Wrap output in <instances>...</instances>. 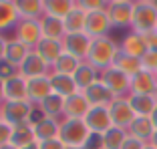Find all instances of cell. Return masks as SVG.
Listing matches in <instances>:
<instances>
[{
  "instance_id": "6da1fadb",
  "label": "cell",
  "mask_w": 157,
  "mask_h": 149,
  "mask_svg": "<svg viewBox=\"0 0 157 149\" xmlns=\"http://www.w3.org/2000/svg\"><path fill=\"white\" fill-rule=\"evenodd\" d=\"M119 55V42L111 36H101V38H93L91 51H89L87 63L93 65L99 73L111 69L115 65V59Z\"/></svg>"
},
{
  "instance_id": "7a4b0ae2",
  "label": "cell",
  "mask_w": 157,
  "mask_h": 149,
  "mask_svg": "<svg viewBox=\"0 0 157 149\" xmlns=\"http://www.w3.org/2000/svg\"><path fill=\"white\" fill-rule=\"evenodd\" d=\"M131 30L139 34H149L157 30V2H153V0H137L135 2Z\"/></svg>"
},
{
  "instance_id": "3957f363",
  "label": "cell",
  "mask_w": 157,
  "mask_h": 149,
  "mask_svg": "<svg viewBox=\"0 0 157 149\" xmlns=\"http://www.w3.org/2000/svg\"><path fill=\"white\" fill-rule=\"evenodd\" d=\"M89 131L85 119H63L59 129V139L65 143V147H83L89 139Z\"/></svg>"
},
{
  "instance_id": "277c9868",
  "label": "cell",
  "mask_w": 157,
  "mask_h": 149,
  "mask_svg": "<svg viewBox=\"0 0 157 149\" xmlns=\"http://www.w3.org/2000/svg\"><path fill=\"white\" fill-rule=\"evenodd\" d=\"M107 12H109L113 28H131L133 26L135 2H131V0H111L107 6Z\"/></svg>"
},
{
  "instance_id": "5b68a950",
  "label": "cell",
  "mask_w": 157,
  "mask_h": 149,
  "mask_svg": "<svg viewBox=\"0 0 157 149\" xmlns=\"http://www.w3.org/2000/svg\"><path fill=\"white\" fill-rule=\"evenodd\" d=\"M34 105L30 101H6L2 105V117L10 125H20V123H30V117L34 113Z\"/></svg>"
},
{
  "instance_id": "8992f818",
  "label": "cell",
  "mask_w": 157,
  "mask_h": 149,
  "mask_svg": "<svg viewBox=\"0 0 157 149\" xmlns=\"http://www.w3.org/2000/svg\"><path fill=\"white\" fill-rule=\"evenodd\" d=\"M109 113H111L113 127H119V129H125V131H129V127L137 119V115H135V111H133V107H131V103L127 97H117L109 105Z\"/></svg>"
},
{
  "instance_id": "52a82bcc",
  "label": "cell",
  "mask_w": 157,
  "mask_h": 149,
  "mask_svg": "<svg viewBox=\"0 0 157 149\" xmlns=\"http://www.w3.org/2000/svg\"><path fill=\"white\" fill-rule=\"evenodd\" d=\"M101 81L107 85L115 97H129L131 95V77L119 71L117 67H111L101 73Z\"/></svg>"
},
{
  "instance_id": "ba28073f",
  "label": "cell",
  "mask_w": 157,
  "mask_h": 149,
  "mask_svg": "<svg viewBox=\"0 0 157 149\" xmlns=\"http://www.w3.org/2000/svg\"><path fill=\"white\" fill-rule=\"evenodd\" d=\"M14 38L20 40L22 44H26L30 51H34L38 47V42L44 38L40 20H20L18 26L14 28Z\"/></svg>"
},
{
  "instance_id": "9c48e42d",
  "label": "cell",
  "mask_w": 157,
  "mask_h": 149,
  "mask_svg": "<svg viewBox=\"0 0 157 149\" xmlns=\"http://www.w3.org/2000/svg\"><path fill=\"white\" fill-rule=\"evenodd\" d=\"M113 24L109 18V12L105 10H95V12H87V28L85 32L91 38H101V36H111Z\"/></svg>"
},
{
  "instance_id": "30bf717a",
  "label": "cell",
  "mask_w": 157,
  "mask_h": 149,
  "mask_svg": "<svg viewBox=\"0 0 157 149\" xmlns=\"http://www.w3.org/2000/svg\"><path fill=\"white\" fill-rule=\"evenodd\" d=\"M93 38L89 36L87 32H77V34H67L63 38V47H65V52L77 56L78 61H87L89 51H91Z\"/></svg>"
},
{
  "instance_id": "8fae6325",
  "label": "cell",
  "mask_w": 157,
  "mask_h": 149,
  "mask_svg": "<svg viewBox=\"0 0 157 149\" xmlns=\"http://www.w3.org/2000/svg\"><path fill=\"white\" fill-rule=\"evenodd\" d=\"M85 123H87L89 131L91 133H107V131L113 127L111 121V113H109V107H91L85 117Z\"/></svg>"
},
{
  "instance_id": "7c38bea8",
  "label": "cell",
  "mask_w": 157,
  "mask_h": 149,
  "mask_svg": "<svg viewBox=\"0 0 157 149\" xmlns=\"http://www.w3.org/2000/svg\"><path fill=\"white\" fill-rule=\"evenodd\" d=\"M119 51L125 52V55H129V56H135V59H143V56L149 52L145 34H139V32H135V30H129V32L121 38Z\"/></svg>"
},
{
  "instance_id": "4fadbf2b",
  "label": "cell",
  "mask_w": 157,
  "mask_h": 149,
  "mask_svg": "<svg viewBox=\"0 0 157 149\" xmlns=\"http://www.w3.org/2000/svg\"><path fill=\"white\" fill-rule=\"evenodd\" d=\"M18 74L24 79H36V77H48L51 74V67L36 55V51H30V55L24 59V63L18 67Z\"/></svg>"
},
{
  "instance_id": "5bb4252c",
  "label": "cell",
  "mask_w": 157,
  "mask_h": 149,
  "mask_svg": "<svg viewBox=\"0 0 157 149\" xmlns=\"http://www.w3.org/2000/svg\"><path fill=\"white\" fill-rule=\"evenodd\" d=\"M83 95L87 97V101H89L91 107H109V105L117 99L115 95L107 89V85L103 83L101 79H99L95 85H91L87 91H83Z\"/></svg>"
},
{
  "instance_id": "9a60e30c",
  "label": "cell",
  "mask_w": 157,
  "mask_h": 149,
  "mask_svg": "<svg viewBox=\"0 0 157 149\" xmlns=\"http://www.w3.org/2000/svg\"><path fill=\"white\" fill-rule=\"evenodd\" d=\"M26 91H28V101L34 107H38L48 95L52 93L51 89V77H36V79L26 81Z\"/></svg>"
},
{
  "instance_id": "2e32d148",
  "label": "cell",
  "mask_w": 157,
  "mask_h": 149,
  "mask_svg": "<svg viewBox=\"0 0 157 149\" xmlns=\"http://www.w3.org/2000/svg\"><path fill=\"white\" fill-rule=\"evenodd\" d=\"M36 51V55L40 56L42 61L46 63V65L51 67L52 71V65H55L56 61H59V56L65 52V47H63V40H52V38H42L40 42H38V47L34 48Z\"/></svg>"
},
{
  "instance_id": "e0dca14e",
  "label": "cell",
  "mask_w": 157,
  "mask_h": 149,
  "mask_svg": "<svg viewBox=\"0 0 157 149\" xmlns=\"http://www.w3.org/2000/svg\"><path fill=\"white\" fill-rule=\"evenodd\" d=\"M157 89V74L149 71H141L131 77V93L133 95H155Z\"/></svg>"
},
{
  "instance_id": "ac0fdd59",
  "label": "cell",
  "mask_w": 157,
  "mask_h": 149,
  "mask_svg": "<svg viewBox=\"0 0 157 149\" xmlns=\"http://www.w3.org/2000/svg\"><path fill=\"white\" fill-rule=\"evenodd\" d=\"M51 89H52V93L59 95V97L63 99H69L73 97L75 93H81L77 89V83H75V79L71 77V74H59V73H52L51 71Z\"/></svg>"
},
{
  "instance_id": "d6986e66",
  "label": "cell",
  "mask_w": 157,
  "mask_h": 149,
  "mask_svg": "<svg viewBox=\"0 0 157 149\" xmlns=\"http://www.w3.org/2000/svg\"><path fill=\"white\" fill-rule=\"evenodd\" d=\"M89 109L91 105L83 93H75L73 97L65 99V119H85Z\"/></svg>"
},
{
  "instance_id": "ffe728a7",
  "label": "cell",
  "mask_w": 157,
  "mask_h": 149,
  "mask_svg": "<svg viewBox=\"0 0 157 149\" xmlns=\"http://www.w3.org/2000/svg\"><path fill=\"white\" fill-rule=\"evenodd\" d=\"M73 79H75V83H77V89L83 93V91H87L91 85H95L99 79H101V73H99L93 65H89L87 61H83L81 65H78L77 73L73 74Z\"/></svg>"
},
{
  "instance_id": "44dd1931",
  "label": "cell",
  "mask_w": 157,
  "mask_h": 149,
  "mask_svg": "<svg viewBox=\"0 0 157 149\" xmlns=\"http://www.w3.org/2000/svg\"><path fill=\"white\" fill-rule=\"evenodd\" d=\"M20 22L16 0H0V32L4 34L8 28H16Z\"/></svg>"
},
{
  "instance_id": "7402d4cb",
  "label": "cell",
  "mask_w": 157,
  "mask_h": 149,
  "mask_svg": "<svg viewBox=\"0 0 157 149\" xmlns=\"http://www.w3.org/2000/svg\"><path fill=\"white\" fill-rule=\"evenodd\" d=\"M38 111L44 117H48V119L63 121V119H65V99L55 95V93H51L40 105H38Z\"/></svg>"
},
{
  "instance_id": "603a6c76",
  "label": "cell",
  "mask_w": 157,
  "mask_h": 149,
  "mask_svg": "<svg viewBox=\"0 0 157 149\" xmlns=\"http://www.w3.org/2000/svg\"><path fill=\"white\" fill-rule=\"evenodd\" d=\"M20 20H40L44 16V0H16Z\"/></svg>"
},
{
  "instance_id": "cb8c5ba5",
  "label": "cell",
  "mask_w": 157,
  "mask_h": 149,
  "mask_svg": "<svg viewBox=\"0 0 157 149\" xmlns=\"http://www.w3.org/2000/svg\"><path fill=\"white\" fill-rule=\"evenodd\" d=\"M65 30L67 34H77V32H85V28H87V12H85L78 2H75L73 10L65 16Z\"/></svg>"
},
{
  "instance_id": "d4e9b609",
  "label": "cell",
  "mask_w": 157,
  "mask_h": 149,
  "mask_svg": "<svg viewBox=\"0 0 157 149\" xmlns=\"http://www.w3.org/2000/svg\"><path fill=\"white\" fill-rule=\"evenodd\" d=\"M34 137H36V143L48 139H56L59 137V129H60V121L56 119H48V117H42L40 121L34 123Z\"/></svg>"
},
{
  "instance_id": "484cf974",
  "label": "cell",
  "mask_w": 157,
  "mask_h": 149,
  "mask_svg": "<svg viewBox=\"0 0 157 149\" xmlns=\"http://www.w3.org/2000/svg\"><path fill=\"white\" fill-rule=\"evenodd\" d=\"M10 143L14 147H28V145L36 143V137H34V127L30 123H20V125L12 127V135H10Z\"/></svg>"
},
{
  "instance_id": "4316f807",
  "label": "cell",
  "mask_w": 157,
  "mask_h": 149,
  "mask_svg": "<svg viewBox=\"0 0 157 149\" xmlns=\"http://www.w3.org/2000/svg\"><path fill=\"white\" fill-rule=\"evenodd\" d=\"M127 99H129L131 107H133V111H135L137 117H151L153 109L157 107L155 95H133L131 93Z\"/></svg>"
},
{
  "instance_id": "83f0119b",
  "label": "cell",
  "mask_w": 157,
  "mask_h": 149,
  "mask_svg": "<svg viewBox=\"0 0 157 149\" xmlns=\"http://www.w3.org/2000/svg\"><path fill=\"white\" fill-rule=\"evenodd\" d=\"M40 26H42V36L44 38H52V40H63L67 36L65 30V22L60 18H55V16H48L44 14L40 18Z\"/></svg>"
},
{
  "instance_id": "f1b7e54d",
  "label": "cell",
  "mask_w": 157,
  "mask_h": 149,
  "mask_svg": "<svg viewBox=\"0 0 157 149\" xmlns=\"http://www.w3.org/2000/svg\"><path fill=\"white\" fill-rule=\"evenodd\" d=\"M6 87V101H28V91H26V79L16 74L12 79L4 81Z\"/></svg>"
},
{
  "instance_id": "f546056e",
  "label": "cell",
  "mask_w": 157,
  "mask_h": 149,
  "mask_svg": "<svg viewBox=\"0 0 157 149\" xmlns=\"http://www.w3.org/2000/svg\"><path fill=\"white\" fill-rule=\"evenodd\" d=\"M30 55V48L26 47V44H22L20 40H16V38H8V47H6V61L12 63L14 67H20L24 63V59Z\"/></svg>"
},
{
  "instance_id": "4dcf8cb0",
  "label": "cell",
  "mask_w": 157,
  "mask_h": 149,
  "mask_svg": "<svg viewBox=\"0 0 157 149\" xmlns=\"http://www.w3.org/2000/svg\"><path fill=\"white\" fill-rule=\"evenodd\" d=\"M153 133H155V127H153V123H151L149 117H137V119L133 121V125L129 127V135L137 137V139L145 141V143L151 141Z\"/></svg>"
},
{
  "instance_id": "1f68e13d",
  "label": "cell",
  "mask_w": 157,
  "mask_h": 149,
  "mask_svg": "<svg viewBox=\"0 0 157 149\" xmlns=\"http://www.w3.org/2000/svg\"><path fill=\"white\" fill-rule=\"evenodd\" d=\"M119 71H123L125 74H129V77H135L137 73H141L143 71V65H141V59H135V56H129L125 55V52L119 51V55H117L115 59V65Z\"/></svg>"
},
{
  "instance_id": "d6a6232c",
  "label": "cell",
  "mask_w": 157,
  "mask_h": 149,
  "mask_svg": "<svg viewBox=\"0 0 157 149\" xmlns=\"http://www.w3.org/2000/svg\"><path fill=\"white\" fill-rule=\"evenodd\" d=\"M73 0H44V14L65 20V16L73 10Z\"/></svg>"
},
{
  "instance_id": "836d02e7",
  "label": "cell",
  "mask_w": 157,
  "mask_h": 149,
  "mask_svg": "<svg viewBox=\"0 0 157 149\" xmlns=\"http://www.w3.org/2000/svg\"><path fill=\"white\" fill-rule=\"evenodd\" d=\"M83 61H78L77 56L69 55V52H63V55L59 56V61L52 65V73H59V74H71L73 77L75 73H77L78 65H81Z\"/></svg>"
},
{
  "instance_id": "e575fe53",
  "label": "cell",
  "mask_w": 157,
  "mask_h": 149,
  "mask_svg": "<svg viewBox=\"0 0 157 149\" xmlns=\"http://www.w3.org/2000/svg\"><path fill=\"white\" fill-rule=\"evenodd\" d=\"M129 135V131L119 129V127H111V129L103 133V149H121Z\"/></svg>"
},
{
  "instance_id": "d590c367",
  "label": "cell",
  "mask_w": 157,
  "mask_h": 149,
  "mask_svg": "<svg viewBox=\"0 0 157 149\" xmlns=\"http://www.w3.org/2000/svg\"><path fill=\"white\" fill-rule=\"evenodd\" d=\"M78 6L85 12H95V10H105L109 6V2H103V0H78Z\"/></svg>"
},
{
  "instance_id": "8d00e7d4",
  "label": "cell",
  "mask_w": 157,
  "mask_h": 149,
  "mask_svg": "<svg viewBox=\"0 0 157 149\" xmlns=\"http://www.w3.org/2000/svg\"><path fill=\"white\" fill-rule=\"evenodd\" d=\"M18 74V67H14L12 63H8L4 59V61H0V79L2 81H8L12 79V77H16Z\"/></svg>"
},
{
  "instance_id": "74e56055",
  "label": "cell",
  "mask_w": 157,
  "mask_h": 149,
  "mask_svg": "<svg viewBox=\"0 0 157 149\" xmlns=\"http://www.w3.org/2000/svg\"><path fill=\"white\" fill-rule=\"evenodd\" d=\"M141 65H143L145 71H149V73H155V71H157V52L149 51L147 55L141 59Z\"/></svg>"
},
{
  "instance_id": "f35d334b",
  "label": "cell",
  "mask_w": 157,
  "mask_h": 149,
  "mask_svg": "<svg viewBox=\"0 0 157 149\" xmlns=\"http://www.w3.org/2000/svg\"><path fill=\"white\" fill-rule=\"evenodd\" d=\"M10 135H12V125L2 119V121H0V147L10 143Z\"/></svg>"
},
{
  "instance_id": "ab89813d",
  "label": "cell",
  "mask_w": 157,
  "mask_h": 149,
  "mask_svg": "<svg viewBox=\"0 0 157 149\" xmlns=\"http://www.w3.org/2000/svg\"><path fill=\"white\" fill-rule=\"evenodd\" d=\"M83 147L85 149H103V135H99V133H91L89 139L85 141Z\"/></svg>"
},
{
  "instance_id": "60d3db41",
  "label": "cell",
  "mask_w": 157,
  "mask_h": 149,
  "mask_svg": "<svg viewBox=\"0 0 157 149\" xmlns=\"http://www.w3.org/2000/svg\"><path fill=\"white\" fill-rule=\"evenodd\" d=\"M145 141H141V139H137V137H133V135H127V139H125V143H123V147L121 149H145Z\"/></svg>"
},
{
  "instance_id": "b9f144b4",
  "label": "cell",
  "mask_w": 157,
  "mask_h": 149,
  "mask_svg": "<svg viewBox=\"0 0 157 149\" xmlns=\"http://www.w3.org/2000/svg\"><path fill=\"white\" fill-rule=\"evenodd\" d=\"M38 147L40 149H67L65 143L56 137V139H48V141H42V143H38Z\"/></svg>"
},
{
  "instance_id": "7bdbcfd3",
  "label": "cell",
  "mask_w": 157,
  "mask_h": 149,
  "mask_svg": "<svg viewBox=\"0 0 157 149\" xmlns=\"http://www.w3.org/2000/svg\"><path fill=\"white\" fill-rule=\"evenodd\" d=\"M145 40H147V47H149V51L157 52V30H153V32L145 34Z\"/></svg>"
},
{
  "instance_id": "ee69618b",
  "label": "cell",
  "mask_w": 157,
  "mask_h": 149,
  "mask_svg": "<svg viewBox=\"0 0 157 149\" xmlns=\"http://www.w3.org/2000/svg\"><path fill=\"white\" fill-rule=\"evenodd\" d=\"M6 47H8V38L0 32V61H4V56H6Z\"/></svg>"
},
{
  "instance_id": "f6af8a7d",
  "label": "cell",
  "mask_w": 157,
  "mask_h": 149,
  "mask_svg": "<svg viewBox=\"0 0 157 149\" xmlns=\"http://www.w3.org/2000/svg\"><path fill=\"white\" fill-rule=\"evenodd\" d=\"M6 103V87H4V81L0 79V107Z\"/></svg>"
},
{
  "instance_id": "bcb514c9",
  "label": "cell",
  "mask_w": 157,
  "mask_h": 149,
  "mask_svg": "<svg viewBox=\"0 0 157 149\" xmlns=\"http://www.w3.org/2000/svg\"><path fill=\"white\" fill-rule=\"evenodd\" d=\"M149 119H151V123H153V127H155L157 129V107L153 109V113H151V117H149Z\"/></svg>"
},
{
  "instance_id": "7dc6e473",
  "label": "cell",
  "mask_w": 157,
  "mask_h": 149,
  "mask_svg": "<svg viewBox=\"0 0 157 149\" xmlns=\"http://www.w3.org/2000/svg\"><path fill=\"white\" fill-rule=\"evenodd\" d=\"M149 145L157 147V129H155V133H153V137H151V141H149Z\"/></svg>"
},
{
  "instance_id": "c3c4849f",
  "label": "cell",
  "mask_w": 157,
  "mask_h": 149,
  "mask_svg": "<svg viewBox=\"0 0 157 149\" xmlns=\"http://www.w3.org/2000/svg\"><path fill=\"white\" fill-rule=\"evenodd\" d=\"M0 149H18V147H14L12 143H6V145H2V147H0Z\"/></svg>"
},
{
  "instance_id": "681fc988",
  "label": "cell",
  "mask_w": 157,
  "mask_h": 149,
  "mask_svg": "<svg viewBox=\"0 0 157 149\" xmlns=\"http://www.w3.org/2000/svg\"><path fill=\"white\" fill-rule=\"evenodd\" d=\"M22 149H40V147H38V143H33V145H28V147H22Z\"/></svg>"
},
{
  "instance_id": "f907efd6",
  "label": "cell",
  "mask_w": 157,
  "mask_h": 149,
  "mask_svg": "<svg viewBox=\"0 0 157 149\" xmlns=\"http://www.w3.org/2000/svg\"><path fill=\"white\" fill-rule=\"evenodd\" d=\"M145 149H157V147H153V145H149V143H147V145H145Z\"/></svg>"
},
{
  "instance_id": "816d5d0a",
  "label": "cell",
  "mask_w": 157,
  "mask_h": 149,
  "mask_svg": "<svg viewBox=\"0 0 157 149\" xmlns=\"http://www.w3.org/2000/svg\"><path fill=\"white\" fill-rule=\"evenodd\" d=\"M2 119H4V117H2V107H0V121H2Z\"/></svg>"
},
{
  "instance_id": "f5cc1de1",
  "label": "cell",
  "mask_w": 157,
  "mask_h": 149,
  "mask_svg": "<svg viewBox=\"0 0 157 149\" xmlns=\"http://www.w3.org/2000/svg\"><path fill=\"white\" fill-rule=\"evenodd\" d=\"M67 149H85V147H67Z\"/></svg>"
},
{
  "instance_id": "db71d44e",
  "label": "cell",
  "mask_w": 157,
  "mask_h": 149,
  "mask_svg": "<svg viewBox=\"0 0 157 149\" xmlns=\"http://www.w3.org/2000/svg\"><path fill=\"white\" fill-rule=\"evenodd\" d=\"M155 99H157V89H155Z\"/></svg>"
},
{
  "instance_id": "11a10c76",
  "label": "cell",
  "mask_w": 157,
  "mask_h": 149,
  "mask_svg": "<svg viewBox=\"0 0 157 149\" xmlns=\"http://www.w3.org/2000/svg\"><path fill=\"white\" fill-rule=\"evenodd\" d=\"M155 74H157V71H155Z\"/></svg>"
}]
</instances>
